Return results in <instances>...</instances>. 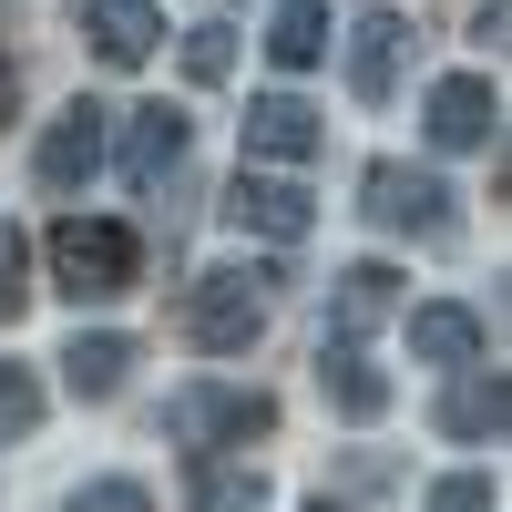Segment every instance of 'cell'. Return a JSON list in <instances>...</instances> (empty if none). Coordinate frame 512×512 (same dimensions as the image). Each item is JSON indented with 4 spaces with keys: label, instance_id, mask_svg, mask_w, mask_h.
<instances>
[{
    "label": "cell",
    "instance_id": "52a82bcc",
    "mask_svg": "<svg viewBox=\"0 0 512 512\" xmlns=\"http://www.w3.org/2000/svg\"><path fill=\"white\" fill-rule=\"evenodd\" d=\"M226 226L236 236H267V246H297L318 226V205H308V185H287V175H236L226 185Z\"/></svg>",
    "mask_w": 512,
    "mask_h": 512
},
{
    "label": "cell",
    "instance_id": "cb8c5ba5",
    "mask_svg": "<svg viewBox=\"0 0 512 512\" xmlns=\"http://www.w3.org/2000/svg\"><path fill=\"white\" fill-rule=\"evenodd\" d=\"M11 93H21V72H11V52H0V113H11Z\"/></svg>",
    "mask_w": 512,
    "mask_h": 512
},
{
    "label": "cell",
    "instance_id": "9c48e42d",
    "mask_svg": "<svg viewBox=\"0 0 512 512\" xmlns=\"http://www.w3.org/2000/svg\"><path fill=\"white\" fill-rule=\"evenodd\" d=\"M72 21H82V41H93L113 72H134V62L164 52V11H154V0H82Z\"/></svg>",
    "mask_w": 512,
    "mask_h": 512
},
{
    "label": "cell",
    "instance_id": "ac0fdd59",
    "mask_svg": "<svg viewBox=\"0 0 512 512\" xmlns=\"http://www.w3.org/2000/svg\"><path fill=\"white\" fill-rule=\"evenodd\" d=\"M502 420H512L502 379H451V390H441V431L451 441H502Z\"/></svg>",
    "mask_w": 512,
    "mask_h": 512
},
{
    "label": "cell",
    "instance_id": "8fae6325",
    "mask_svg": "<svg viewBox=\"0 0 512 512\" xmlns=\"http://www.w3.org/2000/svg\"><path fill=\"white\" fill-rule=\"evenodd\" d=\"M318 390L338 420H379L390 410V379H379V359L359 349V338H318Z\"/></svg>",
    "mask_w": 512,
    "mask_h": 512
},
{
    "label": "cell",
    "instance_id": "ffe728a7",
    "mask_svg": "<svg viewBox=\"0 0 512 512\" xmlns=\"http://www.w3.org/2000/svg\"><path fill=\"white\" fill-rule=\"evenodd\" d=\"M31 420H41V379L0 359V451H11V441H31Z\"/></svg>",
    "mask_w": 512,
    "mask_h": 512
},
{
    "label": "cell",
    "instance_id": "603a6c76",
    "mask_svg": "<svg viewBox=\"0 0 512 512\" xmlns=\"http://www.w3.org/2000/svg\"><path fill=\"white\" fill-rule=\"evenodd\" d=\"M420 512H502V502H492L482 472H451V482H431V502H420Z\"/></svg>",
    "mask_w": 512,
    "mask_h": 512
},
{
    "label": "cell",
    "instance_id": "6da1fadb",
    "mask_svg": "<svg viewBox=\"0 0 512 512\" xmlns=\"http://www.w3.org/2000/svg\"><path fill=\"white\" fill-rule=\"evenodd\" d=\"M267 267H205L195 287H185V338L205 359H236V349H256L267 338Z\"/></svg>",
    "mask_w": 512,
    "mask_h": 512
},
{
    "label": "cell",
    "instance_id": "d4e9b609",
    "mask_svg": "<svg viewBox=\"0 0 512 512\" xmlns=\"http://www.w3.org/2000/svg\"><path fill=\"white\" fill-rule=\"evenodd\" d=\"M308 512H328V502H308Z\"/></svg>",
    "mask_w": 512,
    "mask_h": 512
},
{
    "label": "cell",
    "instance_id": "5b68a950",
    "mask_svg": "<svg viewBox=\"0 0 512 512\" xmlns=\"http://www.w3.org/2000/svg\"><path fill=\"white\" fill-rule=\"evenodd\" d=\"M103 144H113V113L103 103H62L52 123H41V144H31V175L52 185V195H82L103 175Z\"/></svg>",
    "mask_w": 512,
    "mask_h": 512
},
{
    "label": "cell",
    "instance_id": "ba28073f",
    "mask_svg": "<svg viewBox=\"0 0 512 512\" xmlns=\"http://www.w3.org/2000/svg\"><path fill=\"white\" fill-rule=\"evenodd\" d=\"M185 134L195 123L175 103H144V113H123V185L154 195V185H175V164H185Z\"/></svg>",
    "mask_w": 512,
    "mask_h": 512
},
{
    "label": "cell",
    "instance_id": "7c38bea8",
    "mask_svg": "<svg viewBox=\"0 0 512 512\" xmlns=\"http://www.w3.org/2000/svg\"><path fill=\"white\" fill-rule=\"evenodd\" d=\"M482 349H492L482 308H461V297H431V308H410V359H431V369H472Z\"/></svg>",
    "mask_w": 512,
    "mask_h": 512
},
{
    "label": "cell",
    "instance_id": "30bf717a",
    "mask_svg": "<svg viewBox=\"0 0 512 512\" xmlns=\"http://www.w3.org/2000/svg\"><path fill=\"white\" fill-rule=\"evenodd\" d=\"M318 144H328V123L297 103V93H256V103H246V154H256V164H308Z\"/></svg>",
    "mask_w": 512,
    "mask_h": 512
},
{
    "label": "cell",
    "instance_id": "9a60e30c",
    "mask_svg": "<svg viewBox=\"0 0 512 512\" xmlns=\"http://www.w3.org/2000/svg\"><path fill=\"white\" fill-rule=\"evenodd\" d=\"M123 369H134V338H123V328H72V349H62L72 400H113V390H123Z\"/></svg>",
    "mask_w": 512,
    "mask_h": 512
},
{
    "label": "cell",
    "instance_id": "277c9868",
    "mask_svg": "<svg viewBox=\"0 0 512 512\" xmlns=\"http://www.w3.org/2000/svg\"><path fill=\"white\" fill-rule=\"evenodd\" d=\"M451 185L441 175H420V164H369V185H359V216L369 226H390V236H420V246H441L461 216H451Z\"/></svg>",
    "mask_w": 512,
    "mask_h": 512
},
{
    "label": "cell",
    "instance_id": "d6986e66",
    "mask_svg": "<svg viewBox=\"0 0 512 512\" xmlns=\"http://www.w3.org/2000/svg\"><path fill=\"white\" fill-rule=\"evenodd\" d=\"M185 41V82H226L236 72V31L226 21H195V31H175Z\"/></svg>",
    "mask_w": 512,
    "mask_h": 512
},
{
    "label": "cell",
    "instance_id": "8992f818",
    "mask_svg": "<svg viewBox=\"0 0 512 512\" xmlns=\"http://www.w3.org/2000/svg\"><path fill=\"white\" fill-rule=\"evenodd\" d=\"M420 134H431L441 154H482V144L502 134V93H492L482 72H441L431 103H420Z\"/></svg>",
    "mask_w": 512,
    "mask_h": 512
},
{
    "label": "cell",
    "instance_id": "e0dca14e",
    "mask_svg": "<svg viewBox=\"0 0 512 512\" xmlns=\"http://www.w3.org/2000/svg\"><path fill=\"white\" fill-rule=\"evenodd\" d=\"M185 512H267V472H246V461H205V451H195Z\"/></svg>",
    "mask_w": 512,
    "mask_h": 512
},
{
    "label": "cell",
    "instance_id": "4fadbf2b",
    "mask_svg": "<svg viewBox=\"0 0 512 512\" xmlns=\"http://www.w3.org/2000/svg\"><path fill=\"white\" fill-rule=\"evenodd\" d=\"M400 52H410L400 11H359V21H349V93H359V103H390V93H400Z\"/></svg>",
    "mask_w": 512,
    "mask_h": 512
},
{
    "label": "cell",
    "instance_id": "44dd1931",
    "mask_svg": "<svg viewBox=\"0 0 512 512\" xmlns=\"http://www.w3.org/2000/svg\"><path fill=\"white\" fill-rule=\"evenodd\" d=\"M31 308V246H21V226L0 216V318H21Z\"/></svg>",
    "mask_w": 512,
    "mask_h": 512
},
{
    "label": "cell",
    "instance_id": "7a4b0ae2",
    "mask_svg": "<svg viewBox=\"0 0 512 512\" xmlns=\"http://www.w3.org/2000/svg\"><path fill=\"white\" fill-rule=\"evenodd\" d=\"M277 431V400L246 390V379H185L164 400V441L175 451H216V441H267Z\"/></svg>",
    "mask_w": 512,
    "mask_h": 512
},
{
    "label": "cell",
    "instance_id": "2e32d148",
    "mask_svg": "<svg viewBox=\"0 0 512 512\" xmlns=\"http://www.w3.org/2000/svg\"><path fill=\"white\" fill-rule=\"evenodd\" d=\"M328 31H338V11H328V0H277V21H267V62H277V72L328 62Z\"/></svg>",
    "mask_w": 512,
    "mask_h": 512
},
{
    "label": "cell",
    "instance_id": "7402d4cb",
    "mask_svg": "<svg viewBox=\"0 0 512 512\" xmlns=\"http://www.w3.org/2000/svg\"><path fill=\"white\" fill-rule=\"evenodd\" d=\"M62 512H154V492H144V482H82Z\"/></svg>",
    "mask_w": 512,
    "mask_h": 512
},
{
    "label": "cell",
    "instance_id": "3957f363",
    "mask_svg": "<svg viewBox=\"0 0 512 512\" xmlns=\"http://www.w3.org/2000/svg\"><path fill=\"white\" fill-rule=\"evenodd\" d=\"M52 277H62L72 308L123 297V287H134V226H113V216H62V226H52Z\"/></svg>",
    "mask_w": 512,
    "mask_h": 512
},
{
    "label": "cell",
    "instance_id": "5bb4252c",
    "mask_svg": "<svg viewBox=\"0 0 512 512\" xmlns=\"http://www.w3.org/2000/svg\"><path fill=\"white\" fill-rule=\"evenodd\" d=\"M390 308H400V277L379 267V256H369V267H338V287H328V338H369Z\"/></svg>",
    "mask_w": 512,
    "mask_h": 512
}]
</instances>
